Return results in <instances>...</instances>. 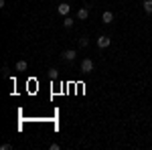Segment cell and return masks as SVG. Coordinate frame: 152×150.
I'll return each instance as SVG.
<instances>
[{
  "mask_svg": "<svg viewBox=\"0 0 152 150\" xmlns=\"http://www.w3.org/2000/svg\"><path fill=\"white\" fill-rule=\"evenodd\" d=\"M69 10H71V6L67 4V2H61V4L57 6V12L61 14V16H67V14H69Z\"/></svg>",
  "mask_w": 152,
  "mask_h": 150,
  "instance_id": "obj_2",
  "label": "cell"
},
{
  "mask_svg": "<svg viewBox=\"0 0 152 150\" xmlns=\"http://www.w3.org/2000/svg\"><path fill=\"white\" fill-rule=\"evenodd\" d=\"M102 20H104V24H110V23H114V14L110 10H105L104 14H102Z\"/></svg>",
  "mask_w": 152,
  "mask_h": 150,
  "instance_id": "obj_5",
  "label": "cell"
},
{
  "mask_svg": "<svg viewBox=\"0 0 152 150\" xmlns=\"http://www.w3.org/2000/svg\"><path fill=\"white\" fill-rule=\"evenodd\" d=\"M12 148V144H8V142H4L2 146H0V150H10Z\"/></svg>",
  "mask_w": 152,
  "mask_h": 150,
  "instance_id": "obj_12",
  "label": "cell"
},
{
  "mask_svg": "<svg viewBox=\"0 0 152 150\" xmlns=\"http://www.w3.org/2000/svg\"><path fill=\"white\" fill-rule=\"evenodd\" d=\"M75 57H77V51H75V49H67V51H65V53H63V59H65V61H75Z\"/></svg>",
  "mask_w": 152,
  "mask_h": 150,
  "instance_id": "obj_3",
  "label": "cell"
},
{
  "mask_svg": "<svg viewBox=\"0 0 152 150\" xmlns=\"http://www.w3.org/2000/svg\"><path fill=\"white\" fill-rule=\"evenodd\" d=\"M73 23H75V20H73L71 16H65V20H63V26H65V29H71V26H73Z\"/></svg>",
  "mask_w": 152,
  "mask_h": 150,
  "instance_id": "obj_9",
  "label": "cell"
},
{
  "mask_svg": "<svg viewBox=\"0 0 152 150\" xmlns=\"http://www.w3.org/2000/svg\"><path fill=\"white\" fill-rule=\"evenodd\" d=\"M49 77H51V79H57V77H59V71L55 69V67H51V69H49Z\"/></svg>",
  "mask_w": 152,
  "mask_h": 150,
  "instance_id": "obj_10",
  "label": "cell"
},
{
  "mask_svg": "<svg viewBox=\"0 0 152 150\" xmlns=\"http://www.w3.org/2000/svg\"><path fill=\"white\" fill-rule=\"evenodd\" d=\"M142 8L148 12V14H152V0H144L142 2Z\"/></svg>",
  "mask_w": 152,
  "mask_h": 150,
  "instance_id": "obj_7",
  "label": "cell"
},
{
  "mask_svg": "<svg viewBox=\"0 0 152 150\" xmlns=\"http://www.w3.org/2000/svg\"><path fill=\"white\" fill-rule=\"evenodd\" d=\"M81 71L83 73H91V71H94V61H91V59H83L81 61Z\"/></svg>",
  "mask_w": 152,
  "mask_h": 150,
  "instance_id": "obj_1",
  "label": "cell"
},
{
  "mask_svg": "<svg viewBox=\"0 0 152 150\" xmlns=\"http://www.w3.org/2000/svg\"><path fill=\"white\" fill-rule=\"evenodd\" d=\"M87 16H89V10H87V8H79V10H77V18H79V20H85Z\"/></svg>",
  "mask_w": 152,
  "mask_h": 150,
  "instance_id": "obj_6",
  "label": "cell"
},
{
  "mask_svg": "<svg viewBox=\"0 0 152 150\" xmlns=\"http://www.w3.org/2000/svg\"><path fill=\"white\" fill-rule=\"evenodd\" d=\"M97 47H99V49H105V47H110V37L102 35L99 39H97Z\"/></svg>",
  "mask_w": 152,
  "mask_h": 150,
  "instance_id": "obj_4",
  "label": "cell"
},
{
  "mask_svg": "<svg viewBox=\"0 0 152 150\" xmlns=\"http://www.w3.org/2000/svg\"><path fill=\"white\" fill-rule=\"evenodd\" d=\"M26 67H28L26 61H18V63H16V71H26Z\"/></svg>",
  "mask_w": 152,
  "mask_h": 150,
  "instance_id": "obj_8",
  "label": "cell"
},
{
  "mask_svg": "<svg viewBox=\"0 0 152 150\" xmlns=\"http://www.w3.org/2000/svg\"><path fill=\"white\" fill-rule=\"evenodd\" d=\"M79 45H81V47H87V45H89V41H87V37H81V41H79Z\"/></svg>",
  "mask_w": 152,
  "mask_h": 150,
  "instance_id": "obj_11",
  "label": "cell"
}]
</instances>
